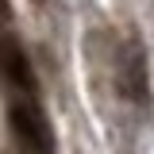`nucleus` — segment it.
Instances as JSON below:
<instances>
[{
    "label": "nucleus",
    "mask_w": 154,
    "mask_h": 154,
    "mask_svg": "<svg viewBox=\"0 0 154 154\" xmlns=\"http://www.w3.org/2000/svg\"><path fill=\"white\" fill-rule=\"evenodd\" d=\"M116 85H119V96L127 104H135L139 112L150 108V62H146V50H143L139 38L119 46V54H116Z\"/></svg>",
    "instance_id": "f257e3e1"
},
{
    "label": "nucleus",
    "mask_w": 154,
    "mask_h": 154,
    "mask_svg": "<svg viewBox=\"0 0 154 154\" xmlns=\"http://www.w3.org/2000/svg\"><path fill=\"white\" fill-rule=\"evenodd\" d=\"M8 127L19 139V146L27 154H50L54 150V135H50V123L46 116L38 112V104L31 100H12L8 108Z\"/></svg>",
    "instance_id": "f03ea898"
},
{
    "label": "nucleus",
    "mask_w": 154,
    "mask_h": 154,
    "mask_svg": "<svg viewBox=\"0 0 154 154\" xmlns=\"http://www.w3.org/2000/svg\"><path fill=\"white\" fill-rule=\"evenodd\" d=\"M0 19H8V0H0Z\"/></svg>",
    "instance_id": "7ed1b4c3"
},
{
    "label": "nucleus",
    "mask_w": 154,
    "mask_h": 154,
    "mask_svg": "<svg viewBox=\"0 0 154 154\" xmlns=\"http://www.w3.org/2000/svg\"><path fill=\"white\" fill-rule=\"evenodd\" d=\"M35 4H42V0H35Z\"/></svg>",
    "instance_id": "20e7f679"
}]
</instances>
